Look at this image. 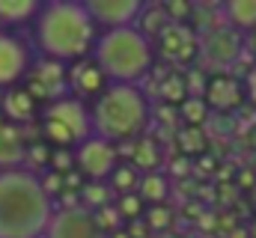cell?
Here are the masks:
<instances>
[{
  "mask_svg": "<svg viewBox=\"0 0 256 238\" xmlns=\"http://www.w3.org/2000/svg\"><path fill=\"white\" fill-rule=\"evenodd\" d=\"M102 30L92 21L86 3L78 0H48L33 21V45L45 60L80 62L96 51Z\"/></svg>",
  "mask_w": 256,
  "mask_h": 238,
  "instance_id": "1",
  "label": "cell"
},
{
  "mask_svg": "<svg viewBox=\"0 0 256 238\" xmlns=\"http://www.w3.org/2000/svg\"><path fill=\"white\" fill-rule=\"evenodd\" d=\"M57 214L42 173L30 167L0 170V238H45Z\"/></svg>",
  "mask_w": 256,
  "mask_h": 238,
  "instance_id": "2",
  "label": "cell"
},
{
  "mask_svg": "<svg viewBox=\"0 0 256 238\" xmlns=\"http://www.w3.org/2000/svg\"><path fill=\"white\" fill-rule=\"evenodd\" d=\"M152 119L149 98L140 86L110 84L92 102V131L108 143H134L146 134Z\"/></svg>",
  "mask_w": 256,
  "mask_h": 238,
  "instance_id": "3",
  "label": "cell"
},
{
  "mask_svg": "<svg viewBox=\"0 0 256 238\" xmlns=\"http://www.w3.org/2000/svg\"><path fill=\"white\" fill-rule=\"evenodd\" d=\"M92 60L108 74L110 84H131L140 86V80L155 66V45L140 27H120V30H102Z\"/></svg>",
  "mask_w": 256,
  "mask_h": 238,
  "instance_id": "4",
  "label": "cell"
},
{
  "mask_svg": "<svg viewBox=\"0 0 256 238\" xmlns=\"http://www.w3.org/2000/svg\"><path fill=\"white\" fill-rule=\"evenodd\" d=\"M42 131L57 149H72V146L78 149L96 134L92 108L78 96H63L57 102H48V108L42 110Z\"/></svg>",
  "mask_w": 256,
  "mask_h": 238,
  "instance_id": "5",
  "label": "cell"
},
{
  "mask_svg": "<svg viewBox=\"0 0 256 238\" xmlns=\"http://www.w3.org/2000/svg\"><path fill=\"white\" fill-rule=\"evenodd\" d=\"M36 66V45L18 30H0V90H15Z\"/></svg>",
  "mask_w": 256,
  "mask_h": 238,
  "instance_id": "6",
  "label": "cell"
},
{
  "mask_svg": "<svg viewBox=\"0 0 256 238\" xmlns=\"http://www.w3.org/2000/svg\"><path fill=\"white\" fill-rule=\"evenodd\" d=\"M74 164L86 182H108L114 176V170L120 167V149L92 134L86 143H80L74 149Z\"/></svg>",
  "mask_w": 256,
  "mask_h": 238,
  "instance_id": "7",
  "label": "cell"
},
{
  "mask_svg": "<svg viewBox=\"0 0 256 238\" xmlns=\"http://www.w3.org/2000/svg\"><path fill=\"white\" fill-rule=\"evenodd\" d=\"M200 54H202V60H206L212 68H218V74H220V72L232 68V66L242 60V54H244L242 33H238L236 27H230V24L212 27V30L202 33V39H200Z\"/></svg>",
  "mask_w": 256,
  "mask_h": 238,
  "instance_id": "8",
  "label": "cell"
},
{
  "mask_svg": "<svg viewBox=\"0 0 256 238\" xmlns=\"http://www.w3.org/2000/svg\"><path fill=\"white\" fill-rule=\"evenodd\" d=\"M140 0H86V9L98 30H120V27H134L143 15Z\"/></svg>",
  "mask_w": 256,
  "mask_h": 238,
  "instance_id": "9",
  "label": "cell"
},
{
  "mask_svg": "<svg viewBox=\"0 0 256 238\" xmlns=\"http://www.w3.org/2000/svg\"><path fill=\"white\" fill-rule=\"evenodd\" d=\"M27 90L33 92L36 102H39V98H51V102L63 98L66 90H72V86H68V68H66V62L42 57L33 66V78H30V86H27Z\"/></svg>",
  "mask_w": 256,
  "mask_h": 238,
  "instance_id": "10",
  "label": "cell"
},
{
  "mask_svg": "<svg viewBox=\"0 0 256 238\" xmlns=\"http://www.w3.org/2000/svg\"><path fill=\"white\" fill-rule=\"evenodd\" d=\"M45 238H108L86 208H57Z\"/></svg>",
  "mask_w": 256,
  "mask_h": 238,
  "instance_id": "11",
  "label": "cell"
},
{
  "mask_svg": "<svg viewBox=\"0 0 256 238\" xmlns=\"http://www.w3.org/2000/svg\"><path fill=\"white\" fill-rule=\"evenodd\" d=\"M248 98V90H244V80L236 78V74H214L208 80V90H206V104L218 114H232L244 104Z\"/></svg>",
  "mask_w": 256,
  "mask_h": 238,
  "instance_id": "12",
  "label": "cell"
},
{
  "mask_svg": "<svg viewBox=\"0 0 256 238\" xmlns=\"http://www.w3.org/2000/svg\"><path fill=\"white\" fill-rule=\"evenodd\" d=\"M68 86H72V96H78L80 102H86V98L96 102V98L110 86V80H108V74L98 68V62L90 57V60L74 62V66L68 68Z\"/></svg>",
  "mask_w": 256,
  "mask_h": 238,
  "instance_id": "13",
  "label": "cell"
},
{
  "mask_svg": "<svg viewBox=\"0 0 256 238\" xmlns=\"http://www.w3.org/2000/svg\"><path fill=\"white\" fill-rule=\"evenodd\" d=\"M120 152L131 158V164H134L140 173H155V170H161V164H164V149H161V143H158L155 137H149V134H143V137L134 140V143H122Z\"/></svg>",
  "mask_w": 256,
  "mask_h": 238,
  "instance_id": "14",
  "label": "cell"
},
{
  "mask_svg": "<svg viewBox=\"0 0 256 238\" xmlns=\"http://www.w3.org/2000/svg\"><path fill=\"white\" fill-rule=\"evenodd\" d=\"M30 146L24 143V131L15 122H6L0 128V170H15L27 164Z\"/></svg>",
  "mask_w": 256,
  "mask_h": 238,
  "instance_id": "15",
  "label": "cell"
},
{
  "mask_svg": "<svg viewBox=\"0 0 256 238\" xmlns=\"http://www.w3.org/2000/svg\"><path fill=\"white\" fill-rule=\"evenodd\" d=\"M42 6V0H0V30H15L27 21H36Z\"/></svg>",
  "mask_w": 256,
  "mask_h": 238,
  "instance_id": "16",
  "label": "cell"
},
{
  "mask_svg": "<svg viewBox=\"0 0 256 238\" xmlns=\"http://www.w3.org/2000/svg\"><path fill=\"white\" fill-rule=\"evenodd\" d=\"M36 98L27 86H15V90H6L3 92V114L12 119V122H30L36 116Z\"/></svg>",
  "mask_w": 256,
  "mask_h": 238,
  "instance_id": "17",
  "label": "cell"
},
{
  "mask_svg": "<svg viewBox=\"0 0 256 238\" xmlns=\"http://www.w3.org/2000/svg\"><path fill=\"white\" fill-rule=\"evenodd\" d=\"M224 18L238 33H256V0H230L224 3Z\"/></svg>",
  "mask_w": 256,
  "mask_h": 238,
  "instance_id": "18",
  "label": "cell"
},
{
  "mask_svg": "<svg viewBox=\"0 0 256 238\" xmlns=\"http://www.w3.org/2000/svg\"><path fill=\"white\" fill-rule=\"evenodd\" d=\"M137 194H140V200L149 202V206H167V196H170V176L161 173V170L143 173Z\"/></svg>",
  "mask_w": 256,
  "mask_h": 238,
  "instance_id": "19",
  "label": "cell"
},
{
  "mask_svg": "<svg viewBox=\"0 0 256 238\" xmlns=\"http://www.w3.org/2000/svg\"><path fill=\"white\" fill-rule=\"evenodd\" d=\"M191 42H196V36H194L185 24H170V27L158 36V48H161V54H167V57H173V60L179 57Z\"/></svg>",
  "mask_w": 256,
  "mask_h": 238,
  "instance_id": "20",
  "label": "cell"
},
{
  "mask_svg": "<svg viewBox=\"0 0 256 238\" xmlns=\"http://www.w3.org/2000/svg\"><path fill=\"white\" fill-rule=\"evenodd\" d=\"M170 24H173V21H170L164 3H146V6H143V15H140V21H137L140 33H146L149 39H158Z\"/></svg>",
  "mask_w": 256,
  "mask_h": 238,
  "instance_id": "21",
  "label": "cell"
},
{
  "mask_svg": "<svg viewBox=\"0 0 256 238\" xmlns=\"http://www.w3.org/2000/svg\"><path fill=\"white\" fill-rule=\"evenodd\" d=\"M176 149L191 158V155H202L208 149V140H206V131L200 125H182L176 128Z\"/></svg>",
  "mask_w": 256,
  "mask_h": 238,
  "instance_id": "22",
  "label": "cell"
},
{
  "mask_svg": "<svg viewBox=\"0 0 256 238\" xmlns=\"http://www.w3.org/2000/svg\"><path fill=\"white\" fill-rule=\"evenodd\" d=\"M158 96H161V102L170 104V108H182V104L191 98L188 84H185L182 74H167V78H161V84H158Z\"/></svg>",
  "mask_w": 256,
  "mask_h": 238,
  "instance_id": "23",
  "label": "cell"
},
{
  "mask_svg": "<svg viewBox=\"0 0 256 238\" xmlns=\"http://www.w3.org/2000/svg\"><path fill=\"white\" fill-rule=\"evenodd\" d=\"M114 188L108 182H86L84 190H80V200H84V208L86 212H98L104 206H114Z\"/></svg>",
  "mask_w": 256,
  "mask_h": 238,
  "instance_id": "24",
  "label": "cell"
},
{
  "mask_svg": "<svg viewBox=\"0 0 256 238\" xmlns=\"http://www.w3.org/2000/svg\"><path fill=\"white\" fill-rule=\"evenodd\" d=\"M140 178H143V173L128 161V164H120V167L114 170V176L108 178V184L114 188V194H116V196H126V194H137Z\"/></svg>",
  "mask_w": 256,
  "mask_h": 238,
  "instance_id": "25",
  "label": "cell"
},
{
  "mask_svg": "<svg viewBox=\"0 0 256 238\" xmlns=\"http://www.w3.org/2000/svg\"><path fill=\"white\" fill-rule=\"evenodd\" d=\"M92 214H96V224H98V230H102L104 236H114V232L126 230V226H122L126 218L120 214L116 202H114V206H104V208H98V212H92Z\"/></svg>",
  "mask_w": 256,
  "mask_h": 238,
  "instance_id": "26",
  "label": "cell"
},
{
  "mask_svg": "<svg viewBox=\"0 0 256 238\" xmlns=\"http://www.w3.org/2000/svg\"><path fill=\"white\" fill-rule=\"evenodd\" d=\"M208 114H212V108L206 104V98H188V102L179 108L182 122H185V125H200V128H202V122L208 119Z\"/></svg>",
  "mask_w": 256,
  "mask_h": 238,
  "instance_id": "27",
  "label": "cell"
},
{
  "mask_svg": "<svg viewBox=\"0 0 256 238\" xmlns=\"http://www.w3.org/2000/svg\"><path fill=\"white\" fill-rule=\"evenodd\" d=\"M143 200H140V194H126V196H116V208H120V214L126 218V224L131 220H140L146 212H143Z\"/></svg>",
  "mask_w": 256,
  "mask_h": 238,
  "instance_id": "28",
  "label": "cell"
},
{
  "mask_svg": "<svg viewBox=\"0 0 256 238\" xmlns=\"http://www.w3.org/2000/svg\"><path fill=\"white\" fill-rule=\"evenodd\" d=\"M143 220H146V226H149L152 232H161V230H167V226L173 224V212H170L167 206H149L146 214H143Z\"/></svg>",
  "mask_w": 256,
  "mask_h": 238,
  "instance_id": "29",
  "label": "cell"
},
{
  "mask_svg": "<svg viewBox=\"0 0 256 238\" xmlns=\"http://www.w3.org/2000/svg\"><path fill=\"white\" fill-rule=\"evenodd\" d=\"M208 80H212V78H206V72H202V68H191V72L185 74V84H188V92H191V98H206Z\"/></svg>",
  "mask_w": 256,
  "mask_h": 238,
  "instance_id": "30",
  "label": "cell"
},
{
  "mask_svg": "<svg viewBox=\"0 0 256 238\" xmlns=\"http://www.w3.org/2000/svg\"><path fill=\"white\" fill-rule=\"evenodd\" d=\"M164 9H167V15H170L173 24H182L185 18H191L194 15L196 3H188V0H170V3H164Z\"/></svg>",
  "mask_w": 256,
  "mask_h": 238,
  "instance_id": "31",
  "label": "cell"
},
{
  "mask_svg": "<svg viewBox=\"0 0 256 238\" xmlns=\"http://www.w3.org/2000/svg\"><path fill=\"white\" fill-rule=\"evenodd\" d=\"M126 230H128V236L131 238H149V226H146V220L140 218V220H131V224H126Z\"/></svg>",
  "mask_w": 256,
  "mask_h": 238,
  "instance_id": "32",
  "label": "cell"
},
{
  "mask_svg": "<svg viewBox=\"0 0 256 238\" xmlns=\"http://www.w3.org/2000/svg\"><path fill=\"white\" fill-rule=\"evenodd\" d=\"M244 90H248V102L256 108V66L244 74Z\"/></svg>",
  "mask_w": 256,
  "mask_h": 238,
  "instance_id": "33",
  "label": "cell"
},
{
  "mask_svg": "<svg viewBox=\"0 0 256 238\" xmlns=\"http://www.w3.org/2000/svg\"><path fill=\"white\" fill-rule=\"evenodd\" d=\"M170 173H173V176H188V173H191L188 158H176V161H170Z\"/></svg>",
  "mask_w": 256,
  "mask_h": 238,
  "instance_id": "34",
  "label": "cell"
},
{
  "mask_svg": "<svg viewBox=\"0 0 256 238\" xmlns=\"http://www.w3.org/2000/svg\"><path fill=\"white\" fill-rule=\"evenodd\" d=\"M196 220H200V230H206V232L218 230V218H214V214H200Z\"/></svg>",
  "mask_w": 256,
  "mask_h": 238,
  "instance_id": "35",
  "label": "cell"
},
{
  "mask_svg": "<svg viewBox=\"0 0 256 238\" xmlns=\"http://www.w3.org/2000/svg\"><path fill=\"white\" fill-rule=\"evenodd\" d=\"M238 184H242V188H254L256 184L254 170H242V173H238Z\"/></svg>",
  "mask_w": 256,
  "mask_h": 238,
  "instance_id": "36",
  "label": "cell"
},
{
  "mask_svg": "<svg viewBox=\"0 0 256 238\" xmlns=\"http://www.w3.org/2000/svg\"><path fill=\"white\" fill-rule=\"evenodd\" d=\"M226 238H250V232H248L244 226H238L236 232H230V236H226Z\"/></svg>",
  "mask_w": 256,
  "mask_h": 238,
  "instance_id": "37",
  "label": "cell"
},
{
  "mask_svg": "<svg viewBox=\"0 0 256 238\" xmlns=\"http://www.w3.org/2000/svg\"><path fill=\"white\" fill-rule=\"evenodd\" d=\"M108 238H131V236H128V230H120V232H114V236H108Z\"/></svg>",
  "mask_w": 256,
  "mask_h": 238,
  "instance_id": "38",
  "label": "cell"
},
{
  "mask_svg": "<svg viewBox=\"0 0 256 238\" xmlns=\"http://www.w3.org/2000/svg\"><path fill=\"white\" fill-rule=\"evenodd\" d=\"M248 143H250V146L256 149V125H254V131H250V137H248Z\"/></svg>",
  "mask_w": 256,
  "mask_h": 238,
  "instance_id": "39",
  "label": "cell"
},
{
  "mask_svg": "<svg viewBox=\"0 0 256 238\" xmlns=\"http://www.w3.org/2000/svg\"><path fill=\"white\" fill-rule=\"evenodd\" d=\"M248 232H250V238H256V220L250 224V226H248Z\"/></svg>",
  "mask_w": 256,
  "mask_h": 238,
  "instance_id": "40",
  "label": "cell"
},
{
  "mask_svg": "<svg viewBox=\"0 0 256 238\" xmlns=\"http://www.w3.org/2000/svg\"><path fill=\"white\" fill-rule=\"evenodd\" d=\"M250 51H256V33H250Z\"/></svg>",
  "mask_w": 256,
  "mask_h": 238,
  "instance_id": "41",
  "label": "cell"
},
{
  "mask_svg": "<svg viewBox=\"0 0 256 238\" xmlns=\"http://www.w3.org/2000/svg\"><path fill=\"white\" fill-rule=\"evenodd\" d=\"M3 125H6V114H3V110H0V128H3Z\"/></svg>",
  "mask_w": 256,
  "mask_h": 238,
  "instance_id": "42",
  "label": "cell"
}]
</instances>
